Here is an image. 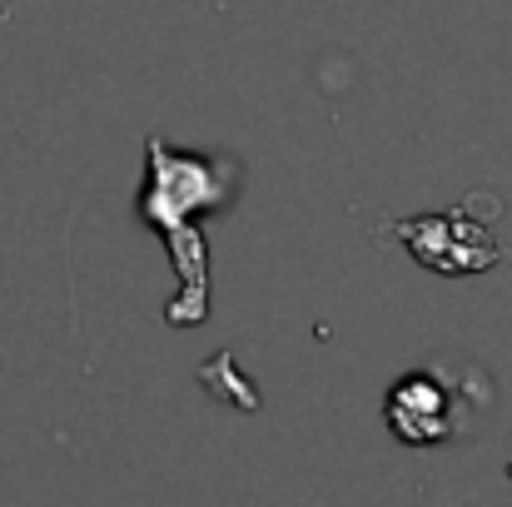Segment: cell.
I'll return each mask as SVG.
<instances>
[{
	"mask_svg": "<svg viewBox=\"0 0 512 507\" xmlns=\"http://www.w3.org/2000/svg\"><path fill=\"white\" fill-rule=\"evenodd\" d=\"M388 423L403 433V443H438L448 438V398L438 393V383L413 373L388 393Z\"/></svg>",
	"mask_w": 512,
	"mask_h": 507,
	"instance_id": "obj_1",
	"label": "cell"
}]
</instances>
